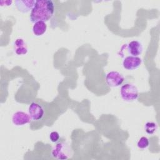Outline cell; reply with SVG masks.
I'll return each instance as SVG.
<instances>
[{
	"label": "cell",
	"instance_id": "6da1fadb",
	"mask_svg": "<svg viewBox=\"0 0 160 160\" xmlns=\"http://www.w3.org/2000/svg\"><path fill=\"white\" fill-rule=\"evenodd\" d=\"M54 3L51 0H38L31 11L30 20L35 23L38 21H48L54 12Z\"/></svg>",
	"mask_w": 160,
	"mask_h": 160
},
{
	"label": "cell",
	"instance_id": "7a4b0ae2",
	"mask_svg": "<svg viewBox=\"0 0 160 160\" xmlns=\"http://www.w3.org/2000/svg\"><path fill=\"white\" fill-rule=\"evenodd\" d=\"M120 94L122 99L126 102L136 101L139 97L138 90L132 84L126 83L122 85L120 89Z\"/></svg>",
	"mask_w": 160,
	"mask_h": 160
},
{
	"label": "cell",
	"instance_id": "3957f363",
	"mask_svg": "<svg viewBox=\"0 0 160 160\" xmlns=\"http://www.w3.org/2000/svg\"><path fill=\"white\" fill-rule=\"evenodd\" d=\"M51 155L57 159H67L70 156V148L66 142H59L52 149Z\"/></svg>",
	"mask_w": 160,
	"mask_h": 160
},
{
	"label": "cell",
	"instance_id": "277c9868",
	"mask_svg": "<svg viewBox=\"0 0 160 160\" xmlns=\"http://www.w3.org/2000/svg\"><path fill=\"white\" fill-rule=\"evenodd\" d=\"M28 114L32 121H39L45 115V109L40 103L32 102L28 108Z\"/></svg>",
	"mask_w": 160,
	"mask_h": 160
},
{
	"label": "cell",
	"instance_id": "5b68a950",
	"mask_svg": "<svg viewBox=\"0 0 160 160\" xmlns=\"http://www.w3.org/2000/svg\"><path fill=\"white\" fill-rule=\"evenodd\" d=\"M124 81V78L123 75L116 71H110L106 76V82L107 84L112 88L119 87L122 85Z\"/></svg>",
	"mask_w": 160,
	"mask_h": 160
},
{
	"label": "cell",
	"instance_id": "8992f818",
	"mask_svg": "<svg viewBox=\"0 0 160 160\" xmlns=\"http://www.w3.org/2000/svg\"><path fill=\"white\" fill-rule=\"evenodd\" d=\"M142 59L139 56H128L122 61V66L124 69L132 71L137 69L141 64Z\"/></svg>",
	"mask_w": 160,
	"mask_h": 160
},
{
	"label": "cell",
	"instance_id": "52a82bcc",
	"mask_svg": "<svg viewBox=\"0 0 160 160\" xmlns=\"http://www.w3.org/2000/svg\"><path fill=\"white\" fill-rule=\"evenodd\" d=\"M31 118L29 114L19 111L13 114L12 117V122L16 126H22L30 122Z\"/></svg>",
	"mask_w": 160,
	"mask_h": 160
},
{
	"label": "cell",
	"instance_id": "ba28073f",
	"mask_svg": "<svg viewBox=\"0 0 160 160\" xmlns=\"http://www.w3.org/2000/svg\"><path fill=\"white\" fill-rule=\"evenodd\" d=\"M36 1L34 0H16L15 5L19 11L22 13H28L33 9Z\"/></svg>",
	"mask_w": 160,
	"mask_h": 160
},
{
	"label": "cell",
	"instance_id": "9c48e42d",
	"mask_svg": "<svg viewBox=\"0 0 160 160\" xmlns=\"http://www.w3.org/2000/svg\"><path fill=\"white\" fill-rule=\"evenodd\" d=\"M142 44L138 41H132L128 44V51L131 56H138L142 52Z\"/></svg>",
	"mask_w": 160,
	"mask_h": 160
},
{
	"label": "cell",
	"instance_id": "30bf717a",
	"mask_svg": "<svg viewBox=\"0 0 160 160\" xmlns=\"http://www.w3.org/2000/svg\"><path fill=\"white\" fill-rule=\"evenodd\" d=\"M47 29V25L44 21H38L34 23L32 26V32L36 36H42L45 33Z\"/></svg>",
	"mask_w": 160,
	"mask_h": 160
},
{
	"label": "cell",
	"instance_id": "8fae6325",
	"mask_svg": "<svg viewBox=\"0 0 160 160\" xmlns=\"http://www.w3.org/2000/svg\"><path fill=\"white\" fill-rule=\"evenodd\" d=\"M14 46H16V53L18 55L26 54L28 52V49L25 46V43L22 39H18L15 41Z\"/></svg>",
	"mask_w": 160,
	"mask_h": 160
},
{
	"label": "cell",
	"instance_id": "7c38bea8",
	"mask_svg": "<svg viewBox=\"0 0 160 160\" xmlns=\"http://www.w3.org/2000/svg\"><path fill=\"white\" fill-rule=\"evenodd\" d=\"M157 124L153 122H148L144 126L145 131L149 134H153L157 130Z\"/></svg>",
	"mask_w": 160,
	"mask_h": 160
},
{
	"label": "cell",
	"instance_id": "4fadbf2b",
	"mask_svg": "<svg viewBox=\"0 0 160 160\" xmlns=\"http://www.w3.org/2000/svg\"><path fill=\"white\" fill-rule=\"evenodd\" d=\"M137 146L139 149H144L148 148L149 146V139L145 136L141 137L137 142Z\"/></svg>",
	"mask_w": 160,
	"mask_h": 160
},
{
	"label": "cell",
	"instance_id": "5bb4252c",
	"mask_svg": "<svg viewBox=\"0 0 160 160\" xmlns=\"http://www.w3.org/2000/svg\"><path fill=\"white\" fill-rule=\"evenodd\" d=\"M49 139L51 142H57L60 139L59 134L57 131H52L49 134Z\"/></svg>",
	"mask_w": 160,
	"mask_h": 160
}]
</instances>
